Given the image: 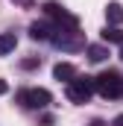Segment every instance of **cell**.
Returning a JSON list of instances; mask_svg holds the SVG:
<instances>
[{"label": "cell", "mask_w": 123, "mask_h": 126, "mask_svg": "<svg viewBox=\"0 0 123 126\" xmlns=\"http://www.w3.org/2000/svg\"><path fill=\"white\" fill-rule=\"evenodd\" d=\"M94 91L106 100H120L123 97V76L117 70H103L100 76H94Z\"/></svg>", "instance_id": "cell-1"}, {"label": "cell", "mask_w": 123, "mask_h": 126, "mask_svg": "<svg viewBox=\"0 0 123 126\" xmlns=\"http://www.w3.org/2000/svg\"><path fill=\"white\" fill-rule=\"evenodd\" d=\"M64 94H67L70 103H88L91 94H94V79H91V76H79V73H76V76L67 82Z\"/></svg>", "instance_id": "cell-2"}, {"label": "cell", "mask_w": 123, "mask_h": 126, "mask_svg": "<svg viewBox=\"0 0 123 126\" xmlns=\"http://www.w3.org/2000/svg\"><path fill=\"white\" fill-rule=\"evenodd\" d=\"M18 103L24 106V109H47L50 103H53V94L47 91V88H24V91H18Z\"/></svg>", "instance_id": "cell-3"}, {"label": "cell", "mask_w": 123, "mask_h": 126, "mask_svg": "<svg viewBox=\"0 0 123 126\" xmlns=\"http://www.w3.org/2000/svg\"><path fill=\"white\" fill-rule=\"evenodd\" d=\"M50 41H53L56 47H62V50H82V47H85V38H82L79 27H73V30H62V27H56V32H53Z\"/></svg>", "instance_id": "cell-4"}, {"label": "cell", "mask_w": 123, "mask_h": 126, "mask_svg": "<svg viewBox=\"0 0 123 126\" xmlns=\"http://www.w3.org/2000/svg\"><path fill=\"white\" fill-rule=\"evenodd\" d=\"M53 32H56V27L47 24V21H35V24H30V38H32V41H50Z\"/></svg>", "instance_id": "cell-5"}, {"label": "cell", "mask_w": 123, "mask_h": 126, "mask_svg": "<svg viewBox=\"0 0 123 126\" xmlns=\"http://www.w3.org/2000/svg\"><path fill=\"white\" fill-rule=\"evenodd\" d=\"M53 76H56L59 82H70V79L76 76V67H73L70 62H59L56 67H53Z\"/></svg>", "instance_id": "cell-6"}, {"label": "cell", "mask_w": 123, "mask_h": 126, "mask_svg": "<svg viewBox=\"0 0 123 126\" xmlns=\"http://www.w3.org/2000/svg\"><path fill=\"white\" fill-rule=\"evenodd\" d=\"M106 18H108L111 27H120L123 24V6L120 3H108V6H106Z\"/></svg>", "instance_id": "cell-7"}, {"label": "cell", "mask_w": 123, "mask_h": 126, "mask_svg": "<svg viewBox=\"0 0 123 126\" xmlns=\"http://www.w3.org/2000/svg\"><path fill=\"white\" fill-rule=\"evenodd\" d=\"M100 35H103L106 44H123V30H120V27H106Z\"/></svg>", "instance_id": "cell-8"}, {"label": "cell", "mask_w": 123, "mask_h": 126, "mask_svg": "<svg viewBox=\"0 0 123 126\" xmlns=\"http://www.w3.org/2000/svg\"><path fill=\"white\" fill-rule=\"evenodd\" d=\"M15 47H18V38H15V32H0V56L12 53Z\"/></svg>", "instance_id": "cell-9"}, {"label": "cell", "mask_w": 123, "mask_h": 126, "mask_svg": "<svg viewBox=\"0 0 123 126\" xmlns=\"http://www.w3.org/2000/svg\"><path fill=\"white\" fill-rule=\"evenodd\" d=\"M88 59H91V62H106V59H108V50H106L103 44H91V47H88Z\"/></svg>", "instance_id": "cell-10"}, {"label": "cell", "mask_w": 123, "mask_h": 126, "mask_svg": "<svg viewBox=\"0 0 123 126\" xmlns=\"http://www.w3.org/2000/svg\"><path fill=\"white\" fill-rule=\"evenodd\" d=\"M12 3H15V6H24V9H32V6H35V0H12Z\"/></svg>", "instance_id": "cell-11"}, {"label": "cell", "mask_w": 123, "mask_h": 126, "mask_svg": "<svg viewBox=\"0 0 123 126\" xmlns=\"http://www.w3.org/2000/svg\"><path fill=\"white\" fill-rule=\"evenodd\" d=\"M21 64L30 70V67H38V64H41V59H27V62H21Z\"/></svg>", "instance_id": "cell-12"}, {"label": "cell", "mask_w": 123, "mask_h": 126, "mask_svg": "<svg viewBox=\"0 0 123 126\" xmlns=\"http://www.w3.org/2000/svg\"><path fill=\"white\" fill-rule=\"evenodd\" d=\"M9 91V85H6V79H0V94H6Z\"/></svg>", "instance_id": "cell-13"}, {"label": "cell", "mask_w": 123, "mask_h": 126, "mask_svg": "<svg viewBox=\"0 0 123 126\" xmlns=\"http://www.w3.org/2000/svg\"><path fill=\"white\" fill-rule=\"evenodd\" d=\"M111 126H123V114H117V117H114V123Z\"/></svg>", "instance_id": "cell-14"}, {"label": "cell", "mask_w": 123, "mask_h": 126, "mask_svg": "<svg viewBox=\"0 0 123 126\" xmlns=\"http://www.w3.org/2000/svg\"><path fill=\"white\" fill-rule=\"evenodd\" d=\"M91 126H103V120H94V123H91Z\"/></svg>", "instance_id": "cell-15"}, {"label": "cell", "mask_w": 123, "mask_h": 126, "mask_svg": "<svg viewBox=\"0 0 123 126\" xmlns=\"http://www.w3.org/2000/svg\"><path fill=\"white\" fill-rule=\"evenodd\" d=\"M120 59H123V44H120Z\"/></svg>", "instance_id": "cell-16"}]
</instances>
